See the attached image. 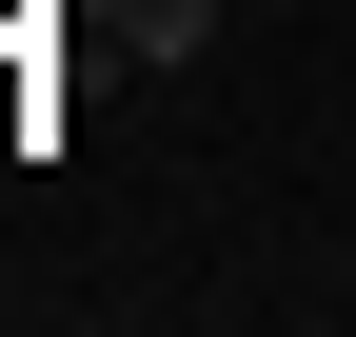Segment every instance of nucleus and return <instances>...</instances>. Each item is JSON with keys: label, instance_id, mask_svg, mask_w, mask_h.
Segmentation results:
<instances>
[{"label": "nucleus", "instance_id": "1", "mask_svg": "<svg viewBox=\"0 0 356 337\" xmlns=\"http://www.w3.org/2000/svg\"><path fill=\"white\" fill-rule=\"evenodd\" d=\"M218 20H238V0H139V40H159V60H218Z\"/></svg>", "mask_w": 356, "mask_h": 337}]
</instances>
